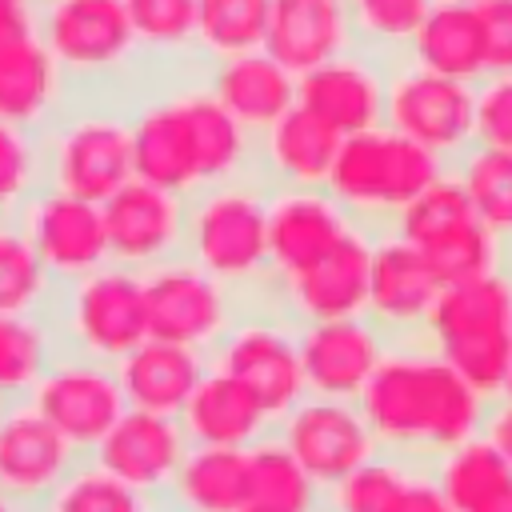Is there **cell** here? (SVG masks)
Segmentation results:
<instances>
[{
    "label": "cell",
    "instance_id": "obj_1",
    "mask_svg": "<svg viewBox=\"0 0 512 512\" xmlns=\"http://www.w3.org/2000/svg\"><path fill=\"white\" fill-rule=\"evenodd\" d=\"M356 404L380 452L428 468L448 448L484 432L492 400L464 384L424 336H412L392 340Z\"/></svg>",
    "mask_w": 512,
    "mask_h": 512
},
{
    "label": "cell",
    "instance_id": "obj_2",
    "mask_svg": "<svg viewBox=\"0 0 512 512\" xmlns=\"http://www.w3.org/2000/svg\"><path fill=\"white\" fill-rule=\"evenodd\" d=\"M184 256L228 288H236L248 304H264L272 288L268 184L260 176H244L188 196Z\"/></svg>",
    "mask_w": 512,
    "mask_h": 512
},
{
    "label": "cell",
    "instance_id": "obj_3",
    "mask_svg": "<svg viewBox=\"0 0 512 512\" xmlns=\"http://www.w3.org/2000/svg\"><path fill=\"white\" fill-rule=\"evenodd\" d=\"M452 164L428 152L424 144L400 136L396 128L380 124L356 136H344L328 192L344 204V212L368 228V232H388L400 212L428 192Z\"/></svg>",
    "mask_w": 512,
    "mask_h": 512
},
{
    "label": "cell",
    "instance_id": "obj_4",
    "mask_svg": "<svg viewBox=\"0 0 512 512\" xmlns=\"http://www.w3.org/2000/svg\"><path fill=\"white\" fill-rule=\"evenodd\" d=\"M48 312L56 320L64 352L92 356L104 364L124 360L152 336L144 272L124 264H104L72 284H60Z\"/></svg>",
    "mask_w": 512,
    "mask_h": 512
},
{
    "label": "cell",
    "instance_id": "obj_5",
    "mask_svg": "<svg viewBox=\"0 0 512 512\" xmlns=\"http://www.w3.org/2000/svg\"><path fill=\"white\" fill-rule=\"evenodd\" d=\"M44 184L104 204L136 176L132 120L116 108H64L44 132Z\"/></svg>",
    "mask_w": 512,
    "mask_h": 512
},
{
    "label": "cell",
    "instance_id": "obj_6",
    "mask_svg": "<svg viewBox=\"0 0 512 512\" xmlns=\"http://www.w3.org/2000/svg\"><path fill=\"white\" fill-rule=\"evenodd\" d=\"M212 368L248 384L276 424L308 396L304 360H300V324L288 312H280L272 300L248 304L240 312L232 332L216 344Z\"/></svg>",
    "mask_w": 512,
    "mask_h": 512
},
{
    "label": "cell",
    "instance_id": "obj_7",
    "mask_svg": "<svg viewBox=\"0 0 512 512\" xmlns=\"http://www.w3.org/2000/svg\"><path fill=\"white\" fill-rule=\"evenodd\" d=\"M144 292H148V332L168 344L196 348L212 360L216 344L232 332L248 300L204 272L196 260L176 256L152 272H144Z\"/></svg>",
    "mask_w": 512,
    "mask_h": 512
},
{
    "label": "cell",
    "instance_id": "obj_8",
    "mask_svg": "<svg viewBox=\"0 0 512 512\" xmlns=\"http://www.w3.org/2000/svg\"><path fill=\"white\" fill-rule=\"evenodd\" d=\"M384 124L456 164L476 144V84L428 72L420 64L388 68Z\"/></svg>",
    "mask_w": 512,
    "mask_h": 512
},
{
    "label": "cell",
    "instance_id": "obj_9",
    "mask_svg": "<svg viewBox=\"0 0 512 512\" xmlns=\"http://www.w3.org/2000/svg\"><path fill=\"white\" fill-rule=\"evenodd\" d=\"M40 40L72 84L116 76L140 48L124 0H44Z\"/></svg>",
    "mask_w": 512,
    "mask_h": 512
},
{
    "label": "cell",
    "instance_id": "obj_10",
    "mask_svg": "<svg viewBox=\"0 0 512 512\" xmlns=\"http://www.w3.org/2000/svg\"><path fill=\"white\" fill-rule=\"evenodd\" d=\"M28 404L80 452L92 456L96 444L116 428V420L128 412L116 364L60 352L48 376L36 384Z\"/></svg>",
    "mask_w": 512,
    "mask_h": 512
},
{
    "label": "cell",
    "instance_id": "obj_11",
    "mask_svg": "<svg viewBox=\"0 0 512 512\" xmlns=\"http://www.w3.org/2000/svg\"><path fill=\"white\" fill-rule=\"evenodd\" d=\"M276 436L320 488L340 484L344 476L380 456V444L356 400L304 396L288 416H280Z\"/></svg>",
    "mask_w": 512,
    "mask_h": 512
},
{
    "label": "cell",
    "instance_id": "obj_12",
    "mask_svg": "<svg viewBox=\"0 0 512 512\" xmlns=\"http://www.w3.org/2000/svg\"><path fill=\"white\" fill-rule=\"evenodd\" d=\"M100 208H104L112 264H124V268H136V272H152V268L184 256V244H188V196L132 176Z\"/></svg>",
    "mask_w": 512,
    "mask_h": 512
},
{
    "label": "cell",
    "instance_id": "obj_13",
    "mask_svg": "<svg viewBox=\"0 0 512 512\" xmlns=\"http://www.w3.org/2000/svg\"><path fill=\"white\" fill-rule=\"evenodd\" d=\"M20 228L28 232L36 256L52 272L56 284H72L104 264H112L104 208L96 200H80L60 188H40L20 208Z\"/></svg>",
    "mask_w": 512,
    "mask_h": 512
},
{
    "label": "cell",
    "instance_id": "obj_14",
    "mask_svg": "<svg viewBox=\"0 0 512 512\" xmlns=\"http://www.w3.org/2000/svg\"><path fill=\"white\" fill-rule=\"evenodd\" d=\"M372 252H376V232L356 224L320 264H312L308 272H300L292 280H280L268 292V300L280 312H288L296 324L368 316Z\"/></svg>",
    "mask_w": 512,
    "mask_h": 512
},
{
    "label": "cell",
    "instance_id": "obj_15",
    "mask_svg": "<svg viewBox=\"0 0 512 512\" xmlns=\"http://www.w3.org/2000/svg\"><path fill=\"white\" fill-rule=\"evenodd\" d=\"M352 228L356 220L344 212V204L328 188H268L272 288L320 264Z\"/></svg>",
    "mask_w": 512,
    "mask_h": 512
},
{
    "label": "cell",
    "instance_id": "obj_16",
    "mask_svg": "<svg viewBox=\"0 0 512 512\" xmlns=\"http://www.w3.org/2000/svg\"><path fill=\"white\" fill-rule=\"evenodd\" d=\"M188 452H192V440H188L180 416L128 408L88 460L96 468H104L108 476L124 480L128 488L164 500Z\"/></svg>",
    "mask_w": 512,
    "mask_h": 512
},
{
    "label": "cell",
    "instance_id": "obj_17",
    "mask_svg": "<svg viewBox=\"0 0 512 512\" xmlns=\"http://www.w3.org/2000/svg\"><path fill=\"white\" fill-rule=\"evenodd\" d=\"M388 348L392 336L368 316L300 324V360H304L308 396L360 400Z\"/></svg>",
    "mask_w": 512,
    "mask_h": 512
},
{
    "label": "cell",
    "instance_id": "obj_18",
    "mask_svg": "<svg viewBox=\"0 0 512 512\" xmlns=\"http://www.w3.org/2000/svg\"><path fill=\"white\" fill-rule=\"evenodd\" d=\"M80 456L28 400H12L0 416V492L36 508L76 468Z\"/></svg>",
    "mask_w": 512,
    "mask_h": 512
},
{
    "label": "cell",
    "instance_id": "obj_19",
    "mask_svg": "<svg viewBox=\"0 0 512 512\" xmlns=\"http://www.w3.org/2000/svg\"><path fill=\"white\" fill-rule=\"evenodd\" d=\"M296 104L340 136L380 128L388 104V68H380L376 56L348 48L344 56L296 76Z\"/></svg>",
    "mask_w": 512,
    "mask_h": 512
},
{
    "label": "cell",
    "instance_id": "obj_20",
    "mask_svg": "<svg viewBox=\"0 0 512 512\" xmlns=\"http://www.w3.org/2000/svg\"><path fill=\"white\" fill-rule=\"evenodd\" d=\"M440 280L396 232H376V252H372V284H368V320L380 324L392 340H412L424 332L428 312L440 296Z\"/></svg>",
    "mask_w": 512,
    "mask_h": 512
},
{
    "label": "cell",
    "instance_id": "obj_21",
    "mask_svg": "<svg viewBox=\"0 0 512 512\" xmlns=\"http://www.w3.org/2000/svg\"><path fill=\"white\" fill-rule=\"evenodd\" d=\"M128 120H132L136 176L160 188H172L180 196H196L204 180H200V156H196V136H192L184 92L176 88L168 96L144 100L140 108L128 112Z\"/></svg>",
    "mask_w": 512,
    "mask_h": 512
},
{
    "label": "cell",
    "instance_id": "obj_22",
    "mask_svg": "<svg viewBox=\"0 0 512 512\" xmlns=\"http://www.w3.org/2000/svg\"><path fill=\"white\" fill-rule=\"evenodd\" d=\"M344 136L308 108L292 104L256 136V176L268 188H328Z\"/></svg>",
    "mask_w": 512,
    "mask_h": 512
},
{
    "label": "cell",
    "instance_id": "obj_23",
    "mask_svg": "<svg viewBox=\"0 0 512 512\" xmlns=\"http://www.w3.org/2000/svg\"><path fill=\"white\" fill-rule=\"evenodd\" d=\"M356 44L344 0H276L268 16L264 52L292 76H304Z\"/></svg>",
    "mask_w": 512,
    "mask_h": 512
},
{
    "label": "cell",
    "instance_id": "obj_24",
    "mask_svg": "<svg viewBox=\"0 0 512 512\" xmlns=\"http://www.w3.org/2000/svg\"><path fill=\"white\" fill-rule=\"evenodd\" d=\"M180 424L200 448H252L276 432V420L260 404V396L220 368L204 372L180 412Z\"/></svg>",
    "mask_w": 512,
    "mask_h": 512
},
{
    "label": "cell",
    "instance_id": "obj_25",
    "mask_svg": "<svg viewBox=\"0 0 512 512\" xmlns=\"http://www.w3.org/2000/svg\"><path fill=\"white\" fill-rule=\"evenodd\" d=\"M420 336L432 348L512 336V264L472 280L444 284Z\"/></svg>",
    "mask_w": 512,
    "mask_h": 512
},
{
    "label": "cell",
    "instance_id": "obj_26",
    "mask_svg": "<svg viewBox=\"0 0 512 512\" xmlns=\"http://www.w3.org/2000/svg\"><path fill=\"white\" fill-rule=\"evenodd\" d=\"M208 368H212V360L204 352L168 344L156 336H148L140 348H132L124 360H116V376H120L128 408H144V412H160V416H180Z\"/></svg>",
    "mask_w": 512,
    "mask_h": 512
},
{
    "label": "cell",
    "instance_id": "obj_27",
    "mask_svg": "<svg viewBox=\"0 0 512 512\" xmlns=\"http://www.w3.org/2000/svg\"><path fill=\"white\" fill-rule=\"evenodd\" d=\"M208 88L252 136L272 128L296 104V76L280 60H272L264 48L212 60Z\"/></svg>",
    "mask_w": 512,
    "mask_h": 512
},
{
    "label": "cell",
    "instance_id": "obj_28",
    "mask_svg": "<svg viewBox=\"0 0 512 512\" xmlns=\"http://www.w3.org/2000/svg\"><path fill=\"white\" fill-rule=\"evenodd\" d=\"M68 76L36 36L20 40L16 48L0 52V120L44 132L68 108Z\"/></svg>",
    "mask_w": 512,
    "mask_h": 512
},
{
    "label": "cell",
    "instance_id": "obj_29",
    "mask_svg": "<svg viewBox=\"0 0 512 512\" xmlns=\"http://www.w3.org/2000/svg\"><path fill=\"white\" fill-rule=\"evenodd\" d=\"M408 60L464 80V84H480L488 76V48H484V24H480V8L468 0H436L432 12L424 16L420 32L408 44Z\"/></svg>",
    "mask_w": 512,
    "mask_h": 512
},
{
    "label": "cell",
    "instance_id": "obj_30",
    "mask_svg": "<svg viewBox=\"0 0 512 512\" xmlns=\"http://www.w3.org/2000/svg\"><path fill=\"white\" fill-rule=\"evenodd\" d=\"M168 512H244L248 496V448H200L184 456L168 496Z\"/></svg>",
    "mask_w": 512,
    "mask_h": 512
},
{
    "label": "cell",
    "instance_id": "obj_31",
    "mask_svg": "<svg viewBox=\"0 0 512 512\" xmlns=\"http://www.w3.org/2000/svg\"><path fill=\"white\" fill-rule=\"evenodd\" d=\"M64 352L52 312H4L0 316V396L28 400Z\"/></svg>",
    "mask_w": 512,
    "mask_h": 512
},
{
    "label": "cell",
    "instance_id": "obj_32",
    "mask_svg": "<svg viewBox=\"0 0 512 512\" xmlns=\"http://www.w3.org/2000/svg\"><path fill=\"white\" fill-rule=\"evenodd\" d=\"M248 496L268 512H324V488L272 432L248 448Z\"/></svg>",
    "mask_w": 512,
    "mask_h": 512
},
{
    "label": "cell",
    "instance_id": "obj_33",
    "mask_svg": "<svg viewBox=\"0 0 512 512\" xmlns=\"http://www.w3.org/2000/svg\"><path fill=\"white\" fill-rule=\"evenodd\" d=\"M428 472H432V480L440 484V492L448 496V504L456 512H476L512 484L508 460L484 440V432L448 448L444 456H436L428 464Z\"/></svg>",
    "mask_w": 512,
    "mask_h": 512
},
{
    "label": "cell",
    "instance_id": "obj_34",
    "mask_svg": "<svg viewBox=\"0 0 512 512\" xmlns=\"http://www.w3.org/2000/svg\"><path fill=\"white\" fill-rule=\"evenodd\" d=\"M456 180L464 184L480 224L508 248L512 256V152L472 144L456 164Z\"/></svg>",
    "mask_w": 512,
    "mask_h": 512
},
{
    "label": "cell",
    "instance_id": "obj_35",
    "mask_svg": "<svg viewBox=\"0 0 512 512\" xmlns=\"http://www.w3.org/2000/svg\"><path fill=\"white\" fill-rule=\"evenodd\" d=\"M56 280L36 256L28 232L16 216L0 220V316L4 312H48L56 300Z\"/></svg>",
    "mask_w": 512,
    "mask_h": 512
},
{
    "label": "cell",
    "instance_id": "obj_36",
    "mask_svg": "<svg viewBox=\"0 0 512 512\" xmlns=\"http://www.w3.org/2000/svg\"><path fill=\"white\" fill-rule=\"evenodd\" d=\"M276 0H196V44L212 56H240L264 48Z\"/></svg>",
    "mask_w": 512,
    "mask_h": 512
},
{
    "label": "cell",
    "instance_id": "obj_37",
    "mask_svg": "<svg viewBox=\"0 0 512 512\" xmlns=\"http://www.w3.org/2000/svg\"><path fill=\"white\" fill-rule=\"evenodd\" d=\"M420 464L380 452L340 484L324 488V512H400V500Z\"/></svg>",
    "mask_w": 512,
    "mask_h": 512
},
{
    "label": "cell",
    "instance_id": "obj_38",
    "mask_svg": "<svg viewBox=\"0 0 512 512\" xmlns=\"http://www.w3.org/2000/svg\"><path fill=\"white\" fill-rule=\"evenodd\" d=\"M36 512H168V504L128 488L92 460H80V468L44 504H36Z\"/></svg>",
    "mask_w": 512,
    "mask_h": 512
},
{
    "label": "cell",
    "instance_id": "obj_39",
    "mask_svg": "<svg viewBox=\"0 0 512 512\" xmlns=\"http://www.w3.org/2000/svg\"><path fill=\"white\" fill-rule=\"evenodd\" d=\"M472 220H480V216H476V208H472L464 184H460L456 172L448 168L428 192H420V196L400 212V220H396L388 232L404 236L412 248H428V244L444 240L448 232H456V228H464V224H472Z\"/></svg>",
    "mask_w": 512,
    "mask_h": 512
},
{
    "label": "cell",
    "instance_id": "obj_40",
    "mask_svg": "<svg viewBox=\"0 0 512 512\" xmlns=\"http://www.w3.org/2000/svg\"><path fill=\"white\" fill-rule=\"evenodd\" d=\"M44 188V144L40 132L0 120V220L20 216V208Z\"/></svg>",
    "mask_w": 512,
    "mask_h": 512
},
{
    "label": "cell",
    "instance_id": "obj_41",
    "mask_svg": "<svg viewBox=\"0 0 512 512\" xmlns=\"http://www.w3.org/2000/svg\"><path fill=\"white\" fill-rule=\"evenodd\" d=\"M344 4L352 16L356 44H368L380 52V48L412 44V36L420 32L436 0H344Z\"/></svg>",
    "mask_w": 512,
    "mask_h": 512
},
{
    "label": "cell",
    "instance_id": "obj_42",
    "mask_svg": "<svg viewBox=\"0 0 512 512\" xmlns=\"http://www.w3.org/2000/svg\"><path fill=\"white\" fill-rule=\"evenodd\" d=\"M140 48L180 52L196 44V0H124Z\"/></svg>",
    "mask_w": 512,
    "mask_h": 512
},
{
    "label": "cell",
    "instance_id": "obj_43",
    "mask_svg": "<svg viewBox=\"0 0 512 512\" xmlns=\"http://www.w3.org/2000/svg\"><path fill=\"white\" fill-rule=\"evenodd\" d=\"M476 144L512 152V72H488L476 84Z\"/></svg>",
    "mask_w": 512,
    "mask_h": 512
},
{
    "label": "cell",
    "instance_id": "obj_44",
    "mask_svg": "<svg viewBox=\"0 0 512 512\" xmlns=\"http://www.w3.org/2000/svg\"><path fill=\"white\" fill-rule=\"evenodd\" d=\"M476 8L484 24L488 72H512V0H484Z\"/></svg>",
    "mask_w": 512,
    "mask_h": 512
},
{
    "label": "cell",
    "instance_id": "obj_45",
    "mask_svg": "<svg viewBox=\"0 0 512 512\" xmlns=\"http://www.w3.org/2000/svg\"><path fill=\"white\" fill-rule=\"evenodd\" d=\"M40 32V12L28 0H0V52Z\"/></svg>",
    "mask_w": 512,
    "mask_h": 512
},
{
    "label": "cell",
    "instance_id": "obj_46",
    "mask_svg": "<svg viewBox=\"0 0 512 512\" xmlns=\"http://www.w3.org/2000/svg\"><path fill=\"white\" fill-rule=\"evenodd\" d=\"M400 512H456V508L448 504V496L440 492V484L432 480V472L428 468H416V476H412V484H408V492L400 500Z\"/></svg>",
    "mask_w": 512,
    "mask_h": 512
},
{
    "label": "cell",
    "instance_id": "obj_47",
    "mask_svg": "<svg viewBox=\"0 0 512 512\" xmlns=\"http://www.w3.org/2000/svg\"><path fill=\"white\" fill-rule=\"evenodd\" d=\"M484 440L508 460L512 468V396H500L488 404V416H484Z\"/></svg>",
    "mask_w": 512,
    "mask_h": 512
},
{
    "label": "cell",
    "instance_id": "obj_48",
    "mask_svg": "<svg viewBox=\"0 0 512 512\" xmlns=\"http://www.w3.org/2000/svg\"><path fill=\"white\" fill-rule=\"evenodd\" d=\"M476 512H512V484H508V488H504L496 500H488L484 508H476Z\"/></svg>",
    "mask_w": 512,
    "mask_h": 512
},
{
    "label": "cell",
    "instance_id": "obj_49",
    "mask_svg": "<svg viewBox=\"0 0 512 512\" xmlns=\"http://www.w3.org/2000/svg\"><path fill=\"white\" fill-rule=\"evenodd\" d=\"M0 512H36V508H28V504H20V500H12L8 492H0Z\"/></svg>",
    "mask_w": 512,
    "mask_h": 512
},
{
    "label": "cell",
    "instance_id": "obj_50",
    "mask_svg": "<svg viewBox=\"0 0 512 512\" xmlns=\"http://www.w3.org/2000/svg\"><path fill=\"white\" fill-rule=\"evenodd\" d=\"M504 396H512V376H508V388H504Z\"/></svg>",
    "mask_w": 512,
    "mask_h": 512
},
{
    "label": "cell",
    "instance_id": "obj_51",
    "mask_svg": "<svg viewBox=\"0 0 512 512\" xmlns=\"http://www.w3.org/2000/svg\"><path fill=\"white\" fill-rule=\"evenodd\" d=\"M4 408H8V400H4V396H0V416H4Z\"/></svg>",
    "mask_w": 512,
    "mask_h": 512
},
{
    "label": "cell",
    "instance_id": "obj_52",
    "mask_svg": "<svg viewBox=\"0 0 512 512\" xmlns=\"http://www.w3.org/2000/svg\"><path fill=\"white\" fill-rule=\"evenodd\" d=\"M244 512H268V508H252V504H248V508H244Z\"/></svg>",
    "mask_w": 512,
    "mask_h": 512
},
{
    "label": "cell",
    "instance_id": "obj_53",
    "mask_svg": "<svg viewBox=\"0 0 512 512\" xmlns=\"http://www.w3.org/2000/svg\"><path fill=\"white\" fill-rule=\"evenodd\" d=\"M468 4H484V0H468Z\"/></svg>",
    "mask_w": 512,
    "mask_h": 512
}]
</instances>
